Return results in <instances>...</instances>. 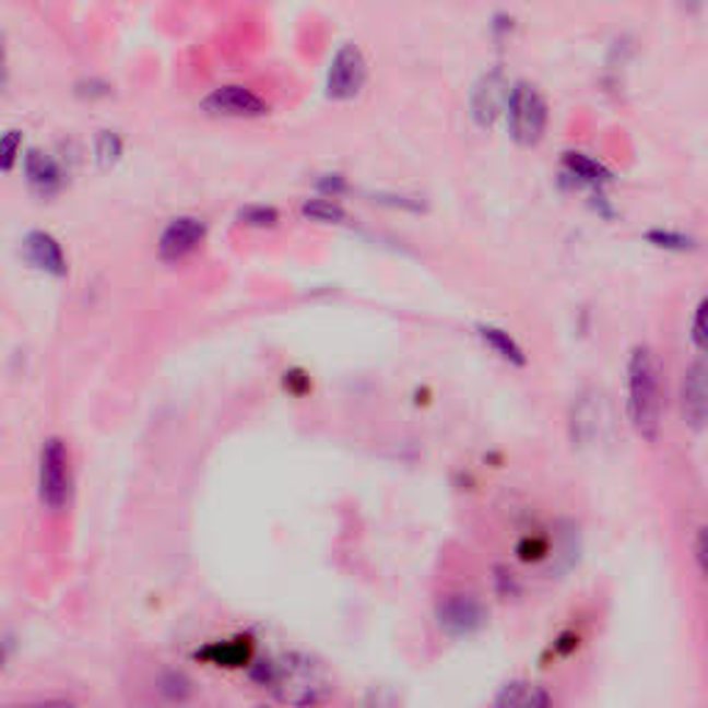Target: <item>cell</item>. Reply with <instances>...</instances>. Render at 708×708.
<instances>
[{"label": "cell", "instance_id": "6da1fadb", "mask_svg": "<svg viewBox=\"0 0 708 708\" xmlns=\"http://www.w3.org/2000/svg\"><path fill=\"white\" fill-rule=\"evenodd\" d=\"M252 681L263 689H272L274 697L294 706H310L324 700L330 692L324 668L310 656L285 653L280 659H266L252 664Z\"/></svg>", "mask_w": 708, "mask_h": 708}, {"label": "cell", "instance_id": "7a4b0ae2", "mask_svg": "<svg viewBox=\"0 0 708 708\" xmlns=\"http://www.w3.org/2000/svg\"><path fill=\"white\" fill-rule=\"evenodd\" d=\"M628 421L642 437L653 440L661 426V374L653 352L637 346L628 357Z\"/></svg>", "mask_w": 708, "mask_h": 708}, {"label": "cell", "instance_id": "3957f363", "mask_svg": "<svg viewBox=\"0 0 708 708\" xmlns=\"http://www.w3.org/2000/svg\"><path fill=\"white\" fill-rule=\"evenodd\" d=\"M509 133L520 148H538L548 130V103L534 83L518 81L507 101Z\"/></svg>", "mask_w": 708, "mask_h": 708}, {"label": "cell", "instance_id": "277c9868", "mask_svg": "<svg viewBox=\"0 0 708 708\" xmlns=\"http://www.w3.org/2000/svg\"><path fill=\"white\" fill-rule=\"evenodd\" d=\"M72 498V465L64 440L50 437L39 455V502L50 512H64Z\"/></svg>", "mask_w": 708, "mask_h": 708}, {"label": "cell", "instance_id": "5b68a950", "mask_svg": "<svg viewBox=\"0 0 708 708\" xmlns=\"http://www.w3.org/2000/svg\"><path fill=\"white\" fill-rule=\"evenodd\" d=\"M368 81V61L357 45H341L327 70V97L338 103L354 101Z\"/></svg>", "mask_w": 708, "mask_h": 708}, {"label": "cell", "instance_id": "8992f818", "mask_svg": "<svg viewBox=\"0 0 708 708\" xmlns=\"http://www.w3.org/2000/svg\"><path fill=\"white\" fill-rule=\"evenodd\" d=\"M202 111L211 117H231V119H255L269 111L263 97H258L247 86H219L202 101Z\"/></svg>", "mask_w": 708, "mask_h": 708}, {"label": "cell", "instance_id": "52a82bcc", "mask_svg": "<svg viewBox=\"0 0 708 708\" xmlns=\"http://www.w3.org/2000/svg\"><path fill=\"white\" fill-rule=\"evenodd\" d=\"M484 609L471 595H449L437 606V626L449 637H471L484 626Z\"/></svg>", "mask_w": 708, "mask_h": 708}, {"label": "cell", "instance_id": "ba28073f", "mask_svg": "<svg viewBox=\"0 0 708 708\" xmlns=\"http://www.w3.org/2000/svg\"><path fill=\"white\" fill-rule=\"evenodd\" d=\"M205 222L197 216H177L172 219L169 225L164 227L158 238V255L161 260H169V263H177V260L189 258L202 241H205Z\"/></svg>", "mask_w": 708, "mask_h": 708}, {"label": "cell", "instance_id": "9c48e42d", "mask_svg": "<svg viewBox=\"0 0 708 708\" xmlns=\"http://www.w3.org/2000/svg\"><path fill=\"white\" fill-rule=\"evenodd\" d=\"M509 101V83L504 81L502 72H487L482 81L473 86L471 95V117L476 119V125L491 128L498 119L502 108H507Z\"/></svg>", "mask_w": 708, "mask_h": 708}, {"label": "cell", "instance_id": "30bf717a", "mask_svg": "<svg viewBox=\"0 0 708 708\" xmlns=\"http://www.w3.org/2000/svg\"><path fill=\"white\" fill-rule=\"evenodd\" d=\"M23 255L34 269L50 274V278H64L67 274L64 249H61V244L56 241L50 233L45 231L28 233L23 241Z\"/></svg>", "mask_w": 708, "mask_h": 708}, {"label": "cell", "instance_id": "8fae6325", "mask_svg": "<svg viewBox=\"0 0 708 708\" xmlns=\"http://www.w3.org/2000/svg\"><path fill=\"white\" fill-rule=\"evenodd\" d=\"M25 166V180H28L31 189L42 197H54L59 194L61 186H64V172L61 166L50 158L48 153L42 150H31L23 161Z\"/></svg>", "mask_w": 708, "mask_h": 708}, {"label": "cell", "instance_id": "7c38bea8", "mask_svg": "<svg viewBox=\"0 0 708 708\" xmlns=\"http://www.w3.org/2000/svg\"><path fill=\"white\" fill-rule=\"evenodd\" d=\"M684 415L689 424H708V363H695L684 379Z\"/></svg>", "mask_w": 708, "mask_h": 708}, {"label": "cell", "instance_id": "4fadbf2b", "mask_svg": "<svg viewBox=\"0 0 708 708\" xmlns=\"http://www.w3.org/2000/svg\"><path fill=\"white\" fill-rule=\"evenodd\" d=\"M479 338H482V341L487 343V346H491L493 352L502 357V361L512 363V366H523L526 363L523 349H520V343L515 341L507 330H498V327H493V324H482L479 327Z\"/></svg>", "mask_w": 708, "mask_h": 708}, {"label": "cell", "instance_id": "5bb4252c", "mask_svg": "<svg viewBox=\"0 0 708 708\" xmlns=\"http://www.w3.org/2000/svg\"><path fill=\"white\" fill-rule=\"evenodd\" d=\"M548 703L551 697L534 684H507L502 689V695L496 697V706H509V708H534V706H548Z\"/></svg>", "mask_w": 708, "mask_h": 708}, {"label": "cell", "instance_id": "9a60e30c", "mask_svg": "<svg viewBox=\"0 0 708 708\" xmlns=\"http://www.w3.org/2000/svg\"><path fill=\"white\" fill-rule=\"evenodd\" d=\"M565 169H567V175L576 177L579 184H587V186H601L609 180V172L603 169L598 161L587 158L585 153H567Z\"/></svg>", "mask_w": 708, "mask_h": 708}, {"label": "cell", "instance_id": "2e32d148", "mask_svg": "<svg viewBox=\"0 0 708 708\" xmlns=\"http://www.w3.org/2000/svg\"><path fill=\"white\" fill-rule=\"evenodd\" d=\"M302 216L314 219V222H324V225H338L346 219L341 202L335 197H314V200L302 202Z\"/></svg>", "mask_w": 708, "mask_h": 708}, {"label": "cell", "instance_id": "e0dca14e", "mask_svg": "<svg viewBox=\"0 0 708 708\" xmlns=\"http://www.w3.org/2000/svg\"><path fill=\"white\" fill-rule=\"evenodd\" d=\"M247 642V639H244ZM244 642H222L211 645L208 650H202V659H211L213 664H227V668H238L244 661H249V645Z\"/></svg>", "mask_w": 708, "mask_h": 708}, {"label": "cell", "instance_id": "ac0fdd59", "mask_svg": "<svg viewBox=\"0 0 708 708\" xmlns=\"http://www.w3.org/2000/svg\"><path fill=\"white\" fill-rule=\"evenodd\" d=\"M238 222L247 227H258V231H266V227H274L280 222V213L274 211L272 205H247L244 211H238Z\"/></svg>", "mask_w": 708, "mask_h": 708}, {"label": "cell", "instance_id": "d6986e66", "mask_svg": "<svg viewBox=\"0 0 708 708\" xmlns=\"http://www.w3.org/2000/svg\"><path fill=\"white\" fill-rule=\"evenodd\" d=\"M95 155L97 164H101L103 169H108V166L117 164L119 155H122V139H119L117 133H111V130H103L101 137H97Z\"/></svg>", "mask_w": 708, "mask_h": 708}, {"label": "cell", "instance_id": "ffe728a7", "mask_svg": "<svg viewBox=\"0 0 708 708\" xmlns=\"http://www.w3.org/2000/svg\"><path fill=\"white\" fill-rule=\"evenodd\" d=\"M692 341H695L703 352H708V296L697 305L695 321H692Z\"/></svg>", "mask_w": 708, "mask_h": 708}, {"label": "cell", "instance_id": "44dd1931", "mask_svg": "<svg viewBox=\"0 0 708 708\" xmlns=\"http://www.w3.org/2000/svg\"><path fill=\"white\" fill-rule=\"evenodd\" d=\"M20 148H23V137H20V130H9L7 137H3V158H0L3 172L14 169V161H17Z\"/></svg>", "mask_w": 708, "mask_h": 708}, {"label": "cell", "instance_id": "7402d4cb", "mask_svg": "<svg viewBox=\"0 0 708 708\" xmlns=\"http://www.w3.org/2000/svg\"><path fill=\"white\" fill-rule=\"evenodd\" d=\"M648 241L653 244V247H661V249H686L689 247V238L681 236V233H670V231H650Z\"/></svg>", "mask_w": 708, "mask_h": 708}, {"label": "cell", "instance_id": "603a6c76", "mask_svg": "<svg viewBox=\"0 0 708 708\" xmlns=\"http://www.w3.org/2000/svg\"><path fill=\"white\" fill-rule=\"evenodd\" d=\"M697 562H700L703 576L708 579V526H703L700 534H697Z\"/></svg>", "mask_w": 708, "mask_h": 708}]
</instances>
